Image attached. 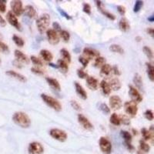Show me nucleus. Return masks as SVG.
I'll return each instance as SVG.
<instances>
[{
  "label": "nucleus",
  "mask_w": 154,
  "mask_h": 154,
  "mask_svg": "<svg viewBox=\"0 0 154 154\" xmlns=\"http://www.w3.org/2000/svg\"><path fill=\"white\" fill-rule=\"evenodd\" d=\"M12 120L16 125L22 128H29L31 124V119L29 116L23 112H15L12 116Z\"/></svg>",
  "instance_id": "nucleus-1"
},
{
  "label": "nucleus",
  "mask_w": 154,
  "mask_h": 154,
  "mask_svg": "<svg viewBox=\"0 0 154 154\" xmlns=\"http://www.w3.org/2000/svg\"><path fill=\"white\" fill-rule=\"evenodd\" d=\"M50 24V16L47 13L42 14L36 20V26L40 34H43L48 30Z\"/></svg>",
  "instance_id": "nucleus-2"
},
{
  "label": "nucleus",
  "mask_w": 154,
  "mask_h": 154,
  "mask_svg": "<svg viewBox=\"0 0 154 154\" xmlns=\"http://www.w3.org/2000/svg\"><path fill=\"white\" fill-rule=\"evenodd\" d=\"M41 98H42V100H43V102L46 105L49 106L52 109H53L54 110L58 111V112L61 111L62 105L57 100H56V99L52 97V96H49V95L44 94V93L41 95Z\"/></svg>",
  "instance_id": "nucleus-3"
},
{
  "label": "nucleus",
  "mask_w": 154,
  "mask_h": 154,
  "mask_svg": "<svg viewBox=\"0 0 154 154\" xmlns=\"http://www.w3.org/2000/svg\"><path fill=\"white\" fill-rule=\"evenodd\" d=\"M49 134L53 139L60 142H64L67 139L66 133L64 130H60V129H52L49 131Z\"/></svg>",
  "instance_id": "nucleus-4"
},
{
  "label": "nucleus",
  "mask_w": 154,
  "mask_h": 154,
  "mask_svg": "<svg viewBox=\"0 0 154 154\" xmlns=\"http://www.w3.org/2000/svg\"><path fill=\"white\" fill-rule=\"evenodd\" d=\"M125 111L128 115H130L131 117L136 116L138 112V107H137V103L133 101H128L126 102L124 104Z\"/></svg>",
  "instance_id": "nucleus-5"
},
{
  "label": "nucleus",
  "mask_w": 154,
  "mask_h": 154,
  "mask_svg": "<svg viewBox=\"0 0 154 154\" xmlns=\"http://www.w3.org/2000/svg\"><path fill=\"white\" fill-rule=\"evenodd\" d=\"M100 147L103 154H110L112 151V144L110 141L105 137H101L100 140Z\"/></svg>",
  "instance_id": "nucleus-6"
},
{
  "label": "nucleus",
  "mask_w": 154,
  "mask_h": 154,
  "mask_svg": "<svg viewBox=\"0 0 154 154\" xmlns=\"http://www.w3.org/2000/svg\"><path fill=\"white\" fill-rule=\"evenodd\" d=\"M11 8H12V13L16 16H19L23 14V2L19 0H14L11 2Z\"/></svg>",
  "instance_id": "nucleus-7"
},
{
  "label": "nucleus",
  "mask_w": 154,
  "mask_h": 154,
  "mask_svg": "<svg viewBox=\"0 0 154 154\" xmlns=\"http://www.w3.org/2000/svg\"><path fill=\"white\" fill-rule=\"evenodd\" d=\"M46 36L48 41L52 45H56L60 42V36L57 32L55 31L53 29H49L46 31Z\"/></svg>",
  "instance_id": "nucleus-8"
},
{
  "label": "nucleus",
  "mask_w": 154,
  "mask_h": 154,
  "mask_svg": "<svg viewBox=\"0 0 154 154\" xmlns=\"http://www.w3.org/2000/svg\"><path fill=\"white\" fill-rule=\"evenodd\" d=\"M29 154H43L44 149L42 146L38 142H33L29 145Z\"/></svg>",
  "instance_id": "nucleus-9"
},
{
  "label": "nucleus",
  "mask_w": 154,
  "mask_h": 154,
  "mask_svg": "<svg viewBox=\"0 0 154 154\" xmlns=\"http://www.w3.org/2000/svg\"><path fill=\"white\" fill-rule=\"evenodd\" d=\"M78 122L79 123V124L84 128L85 130H89V131H93L94 127H93V124H92L90 122H89V119L85 116L84 115L82 114H79L78 115Z\"/></svg>",
  "instance_id": "nucleus-10"
},
{
  "label": "nucleus",
  "mask_w": 154,
  "mask_h": 154,
  "mask_svg": "<svg viewBox=\"0 0 154 154\" xmlns=\"http://www.w3.org/2000/svg\"><path fill=\"white\" fill-rule=\"evenodd\" d=\"M6 19H7V21L9 22V23L11 26H14L15 28L17 30H19V31H22V26L21 25H20V23H19V21H18L17 17H16L11 11L7 12Z\"/></svg>",
  "instance_id": "nucleus-11"
},
{
  "label": "nucleus",
  "mask_w": 154,
  "mask_h": 154,
  "mask_svg": "<svg viewBox=\"0 0 154 154\" xmlns=\"http://www.w3.org/2000/svg\"><path fill=\"white\" fill-rule=\"evenodd\" d=\"M129 89H130V90H129V95L131 97L132 101L135 102L136 103L142 102L143 96L140 95V93H139L138 90L136 88L133 87V86H129Z\"/></svg>",
  "instance_id": "nucleus-12"
},
{
  "label": "nucleus",
  "mask_w": 154,
  "mask_h": 154,
  "mask_svg": "<svg viewBox=\"0 0 154 154\" xmlns=\"http://www.w3.org/2000/svg\"><path fill=\"white\" fill-rule=\"evenodd\" d=\"M122 100L118 96H112L109 98V106L114 110H117L122 107Z\"/></svg>",
  "instance_id": "nucleus-13"
},
{
  "label": "nucleus",
  "mask_w": 154,
  "mask_h": 154,
  "mask_svg": "<svg viewBox=\"0 0 154 154\" xmlns=\"http://www.w3.org/2000/svg\"><path fill=\"white\" fill-rule=\"evenodd\" d=\"M99 56H100V53L95 49L91 48H85L83 49V57L87 59L88 60H92L93 58H97Z\"/></svg>",
  "instance_id": "nucleus-14"
},
{
  "label": "nucleus",
  "mask_w": 154,
  "mask_h": 154,
  "mask_svg": "<svg viewBox=\"0 0 154 154\" xmlns=\"http://www.w3.org/2000/svg\"><path fill=\"white\" fill-rule=\"evenodd\" d=\"M153 126H151V127L149 128V130H147L146 128H143L142 130H141V133H142L144 140H150L152 143H153Z\"/></svg>",
  "instance_id": "nucleus-15"
},
{
  "label": "nucleus",
  "mask_w": 154,
  "mask_h": 154,
  "mask_svg": "<svg viewBox=\"0 0 154 154\" xmlns=\"http://www.w3.org/2000/svg\"><path fill=\"white\" fill-rule=\"evenodd\" d=\"M15 57L16 59V61L19 62V63H25V64L29 63V59L28 58V56L18 49L15 50Z\"/></svg>",
  "instance_id": "nucleus-16"
},
{
  "label": "nucleus",
  "mask_w": 154,
  "mask_h": 154,
  "mask_svg": "<svg viewBox=\"0 0 154 154\" xmlns=\"http://www.w3.org/2000/svg\"><path fill=\"white\" fill-rule=\"evenodd\" d=\"M86 84H87V86L91 90H96V89H98V80L93 76H88L86 78Z\"/></svg>",
  "instance_id": "nucleus-17"
},
{
  "label": "nucleus",
  "mask_w": 154,
  "mask_h": 154,
  "mask_svg": "<svg viewBox=\"0 0 154 154\" xmlns=\"http://www.w3.org/2000/svg\"><path fill=\"white\" fill-rule=\"evenodd\" d=\"M96 5H97V8H98L99 10L101 12V13L103 15H104L105 16H106L109 19H110V20H115L116 17L113 14L110 13V12H107L106 11L105 9L103 8V3H102L101 1H96Z\"/></svg>",
  "instance_id": "nucleus-18"
},
{
  "label": "nucleus",
  "mask_w": 154,
  "mask_h": 154,
  "mask_svg": "<svg viewBox=\"0 0 154 154\" xmlns=\"http://www.w3.org/2000/svg\"><path fill=\"white\" fill-rule=\"evenodd\" d=\"M23 13H24L25 15H26V16H28L30 19H34V18L36 17V11L34 9L33 6L32 5H26L25 6V8L23 9Z\"/></svg>",
  "instance_id": "nucleus-19"
},
{
  "label": "nucleus",
  "mask_w": 154,
  "mask_h": 154,
  "mask_svg": "<svg viewBox=\"0 0 154 154\" xmlns=\"http://www.w3.org/2000/svg\"><path fill=\"white\" fill-rule=\"evenodd\" d=\"M5 73H6V75H9L10 77H12V78H14V79L19 80V82H26L27 81L26 78L24 75H22V74L20 73H18V72H15V71H12V70H9V71H7Z\"/></svg>",
  "instance_id": "nucleus-20"
},
{
  "label": "nucleus",
  "mask_w": 154,
  "mask_h": 154,
  "mask_svg": "<svg viewBox=\"0 0 154 154\" xmlns=\"http://www.w3.org/2000/svg\"><path fill=\"white\" fill-rule=\"evenodd\" d=\"M46 80L48 82V84L53 88L54 90H56V91H60L61 90V86H60V82H59L57 79L51 78V77H47Z\"/></svg>",
  "instance_id": "nucleus-21"
},
{
  "label": "nucleus",
  "mask_w": 154,
  "mask_h": 154,
  "mask_svg": "<svg viewBox=\"0 0 154 154\" xmlns=\"http://www.w3.org/2000/svg\"><path fill=\"white\" fill-rule=\"evenodd\" d=\"M75 88L76 93L79 95L80 98H82V100H86L87 99V93H86V90L84 89V88L79 84V82H75Z\"/></svg>",
  "instance_id": "nucleus-22"
},
{
  "label": "nucleus",
  "mask_w": 154,
  "mask_h": 154,
  "mask_svg": "<svg viewBox=\"0 0 154 154\" xmlns=\"http://www.w3.org/2000/svg\"><path fill=\"white\" fill-rule=\"evenodd\" d=\"M119 27L121 31L125 32L129 31L130 29V25L129 21L127 20V19H126V18H122L119 20Z\"/></svg>",
  "instance_id": "nucleus-23"
},
{
  "label": "nucleus",
  "mask_w": 154,
  "mask_h": 154,
  "mask_svg": "<svg viewBox=\"0 0 154 154\" xmlns=\"http://www.w3.org/2000/svg\"><path fill=\"white\" fill-rule=\"evenodd\" d=\"M108 82V84L110 86L111 89H113L115 91L119 90L121 88V82L119 79H117V78H112V79H110L109 82Z\"/></svg>",
  "instance_id": "nucleus-24"
},
{
  "label": "nucleus",
  "mask_w": 154,
  "mask_h": 154,
  "mask_svg": "<svg viewBox=\"0 0 154 154\" xmlns=\"http://www.w3.org/2000/svg\"><path fill=\"white\" fill-rule=\"evenodd\" d=\"M111 72H112V66L110 65H109L107 63L104 64L103 66L101 67V70H100V75L101 76H109L110 75Z\"/></svg>",
  "instance_id": "nucleus-25"
},
{
  "label": "nucleus",
  "mask_w": 154,
  "mask_h": 154,
  "mask_svg": "<svg viewBox=\"0 0 154 154\" xmlns=\"http://www.w3.org/2000/svg\"><path fill=\"white\" fill-rule=\"evenodd\" d=\"M100 87L102 89V91L105 96H109L111 93V88L109 85L108 84L106 80H103L100 83Z\"/></svg>",
  "instance_id": "nucleus-26"
},
{
  "label": "nucleus",
  "mask_w": 154,
  "mask_h": 154,
  "mask_svg": "<svg viewBox=\"0 0 154 154\" xmlns=\"http://www.w3.org/2000/svg\"><path fill=\"white\" fill-rule=\"evenodd\" d=\"M40 56L46 62L52 61L53 59V54L49 51L46 50V49H42V50L40 51Z\"/></svg>",
  "instance_id": "nucleus-27"
},
{
  "label": "nucleus",
  "mask_w": 154,
  "mask_h": 154,
  "mask_svg": "<svg viewBox=\"0 0 154 154\" xmlns=\"http://www.w3.org/2000/svg\"><path fill=\"white\" fill-rule=\"evenodd\" d=\"M146 71H147V75L149 77V80L151 82H153L154 81V67L151 64V63H146Z\"/></svg>",
  "instance_id": "nucleus-28"
},
{
  "label": "nucleus",
  "mask_w": 154,
  "mask_h": 154,
  "mask_svg": "<svg viewBox=\"0 0 154 154\" xmlns=\"http://www.w3.org/2000/svg\"><path fill=\"white\" fill-rule=\"evenodd\" d=\"M58 68L61 70V72L63 73H66L69 70V66L65 61H63V60H58V64H57Z\"/></svg>",
  "instance_id": "nucleus-29"
},
{
  "label": "nucleus",
  "mask_w": 154,
  "mask_h": 154,
  "mask_svg": "<svg viewBox=\"0 0 154 154\" xmlns=\"http://www.w3.org/2000/svg\"><path fill=\"white\" fill-rule=\"evenodd\" d=\"M133 82H134V84L136 85V86H137L139 89H141V90H142L143 79H142V77H141V75H140V74L137 73L134 75V78H133Z\"/></svg>",
  "instance_id": "nucleus-30"
},
{
  "label": "nucleus",
  "mask_w": 154,
  "mask_h": 154,
  "mask_svg": "<svg viewBox=\"0 0 154 154\" xmlns=\"http://www.w3.org/2000/svg\"><path fill=\"white\" fill-rule=\"evenodd\" d=\"M60 53L63 59V61H65L67 64L71 63V55L69 53L68 50H66V49H63L60 50Z\"/></svg>",
  "instance_id": "nucleus-31"
},
{
  "label": "nucleus",
  "mask_w": 154,
  "mask_h": 154,
  "mask_svg": "<svg viewBox=\"0 0 154 154\" xmlns=\"http://www.w3.org/2000/svg\"><path fill=\"white\" fill-rule=\"evenodd\" d=\"M121 136L124 139L125 143H131L132 136L129 132L126 131V130H122L121 131Z\"/></svg>",
  "instance_id": "nucleus-32"
},
{
  "label": "nucleus",
  "mask_w": 154,
  "mask_h": 154,
  "mask_svg": "<svg viewBox=\"0 0 154 154\" xmlns=\"http://www.w3.org/2000/svg\"><path fill=\"white\" fill-rule=\"evenodd\" d=\"M109 50L112 51V53H119V54H123L124 53V49L121 47L119 45H116V44H112L109 47Z\"/></svg>",
  "instance_id": "nucleus-33"
},
{
  "label": "nucleus",
  "mask_w": 154,
  "mask_h": 154,
  "mask_svg": "<svg viewBox=\"0 0 154 154\" xmlns=\"http://www.w3.org/2000/svg\"><path fill=\"white\" fill-rule=\"evenodd\" d=\"M110 123L114 126H119L121 124L119 116L116 113L112 114L110 116Z\"/></svg>",
  "instance_id": "nucleus-34"
},
{
  "label": "nucleus",
  "mask_w": 154,
  "mask_h": 154,
  "mask_svg": "<svg viewBox=\"0 0 154 154\" xmlns=\"http://www.w3.org/2000/svg\"><path fill=\"white\" fill-rule=\"evenodd\" d=\"M12 40H13V42H15V44H16V46H18L19 47H23V46H24L25 42L21 37L18 36V35H14L12 36Z\"/></svg>",
  "instance_id": "nucleus-35"
},
{
  "label": "nucleus",
  "mask_w": 154,
  "mask_h": 154,
  "mask_svg": "<svg viewBox=\"0 0 154 154\" xmlns=\"http://www.w3.org/2000/svg\"><path fill=\"white\" fill-rule=\"evenodd\" d=\"M59 33H60L59 36L61 37L64 42H69V38H70V34L66 30L62 29L61 31L59 32Z\"/></svg>",
  "instance_id": "nucleus-36"
},
{
  "label": "nucleus",
  "mask_w": 154,
  "mask_h": 154,
  "mask_svg": "<svg viewBox=\"0 0 154 154\" xmlns=\"http://www.w3.org/2000/svg\"><path fill=\"white\" fill-rule=\"evenodd\" d=\"M104 64H106L105 58L102 57V56H99V57L96 58V60H95V63H94L95 66L99 68V67L103 66Z\"/></svg>",
  "instance_id": "nucleus-37"
},
{
  "label": "nucleus",
  "mask_w": 154,
  "mask_h": 154,
  "mask_svg": "<svg viewBox=\"0 0 154 154\" xmlns=\"http://www.w3.org/2000/svg\"><path fill=\"white\" fill-rule=\"evenodd\" d=\"M140 151H143V152H147L149 151L150 147L148 145V143L145 142V140H140Z\"/></svg>",
  "instance_id": "nucleus-38"
},
{
  "label": "nucleus",
  "mask_w": 154,
  "mask_h": 154,
  "mask_svg": "<svg viewBox=\"0 0 154 154\" xmlns=\"http://www.w3.org/2000/svg\"><path fill=\"white\" fill-rule=\"evenodd\" d=\"M30 60H31L32 63H33L34 65L37 66V67H41L43 66V63H42V60H41L40 59L37 58L36 56H32L31 57H30Z\"/></svg>",
  "instance_id": "nucleus-39"
},
{
  "label": "nucleus",
  "mask_w": 154,
  "mask_h": 154,
  "mask_svg": "<svg viewBox=\"0 0 154 154\" xmlns=\"http://www.w3.org/2000/svg\"><path fill=\"white\" fill-rule=\"evenodd\" d=\"M143 50V53H145L146 56L148 57V59L152 60V58H153V54H152V51L151 50L150 48L148 47V46H144Z\"/></svg>",
  "instance_id": "nucleus-40"
},
{
  "label": "nucleus",
  "mask_w": 154,
  "mask_h": 154,
  "mask_svg": "<svg viewBox=\"0 0 154 154\" xmlns=\"http://www.w3.org/2000/svg\"><path fill=\"white\" fill-rule=\"evenodd\" d=\"M143 5V1H140V0H137V1H136L134 7H133V12H140V9H142Z\"/></svg>",
  "instance_id": "nucleus-41"
},
{
  "label": "nucleus",
  "mask_w": 154,
  "mask_h": 154,
  "mask_svg": "<svg viewBox=\"0 0 154 154\" xmlns=\"http://www.w3.org/2000/svg\"><path fill=\"white\" fill-rule=\"evenodd\" d=\"M99 109H100V110L103 112L104 114H106V115H107V114H109V112H110V109L109 108V106L106 103L100 104V108Z\"/></svg>",
  "instance_id": "nucleus-42"
},
{
  "label": "nucleus",
  "mask_w": 154,
  "mask_h": 154,
  "mask_svg": "<svg viewBox=\"0 0 154 154\" xmlns=\"http://www.w3.org/2000/svg\"><path fill=\"white\" fill-rule=\"evenodd\" d=\"M77 75L81 79H86L88 77V74L86 72H84L82 69H77Z\"/></svg>",
  "instance_id": "nucleus-43"
},
{
  "label": "nucleus",
  "mask_w": 154,
  "mask_h": 154,
  "mask_svg": "<svg viewBox=\"0 0 154 154\" xmlns=\"http://www.w3.org/2000/svg\"><path fill=\"white\" fill-rule=\"evenodd\" d=\"M144 116H145L146 119H148V120L152 121L153 119V113H152V110H149V109L146 110L144 112Z\"/></svg>",
  "instance_id": "nucleus-44"
},
{
  "label": "nucleus",
  "mask_w": 154,
  "mask_h": 154,
  "mask_svg": "<svg viewBox=\"0 0 154 154\" xmlns=\"http://www.w3.org/2000/svg\"><path fill=\"white\" fill-rule=\"evenodd\" d=\"M79 62L82 64L83 68H86L88 66V64H89V60H88L87 59H86V58L83 57V56H80V57L79 58Z\"/></svg>",
  "instance_id": "nucleus-45"
},
{
  "label": "nucleus",
  "mask_w": 154,
  "mask_h": 154,
  "mask_svg": "<svg viewBox=\"0 0 154 154\" xmlns=\"http://www.w3.org/2000/svg\"><path fill=\"white\" fill-rule=\"evenodd\" d=\"M82 9H83V12H84L85 13H86V14L88 15L91 14V6H90V5H89L88 3L83 4Z\"/></svg>",
  "instance_id": "nucleus-46"
},
{
  "label": "nucleus",
  "mask_w": 154,
  "mask_h": 154,
  "mask_svg": "<svg viewBox=\"0 0 154 154\" xmlns=\"http://www.w3.org/2000/svg\"><path fill=\"white\" fill-rule=\"evenodd\" d=\"M0 52H2V53H8L9 52L8 46L2 42H0Z\"/></svg>",
  "instance_id": "nucleus-47"
},
{
  "label": "nucleus",
  "mask_w": 154,
  "mask_h": 154,
  "mask_svg": "<svg viewBox=\"0 0 154 154\" xmlns=\"http://www.w3.org/2000/svg\"><path fill=\"white\" fill-rule=\"evenodd\" d=\"M31 71L33 72V73L36 74V75H43L44 74L43 71H42L41 69L38 68V67H32V68L31 69Z\"/></svg>",
  "instance_id": "nucleus-48"
},
{
  "label": "nucleus",
  "mask_w": 154,
  "mask_h": 154,
  "mask_svg": "<svg viewBox=\"0 0 154 154\" xmlns=\"http://www.w3.org/2000/svg\"><path fill=\"white\" fill-rule=\"evenodd\" d=\"M70 104H71L72 108H73L74 109H75V110L79 111L81 109V106L79 105L76 101H75V100H72V101L70 102Z\"/></svg>",
  "instance_id": "nucleus-49"
},
{
  "label": "nucleus",
  "mask_w": 154,
  "mask_h": 154,
  "mask_svg": "<svg viewBox=\"0 0 154 154\" xmlns=\"http://www.w3.org/2000/svg\"><path fill=\"white\" fill-rule=\"evenodd\" d=\"M119 119H120L121 123H123V124L130 125V121L129 120V119H128L126 116H119Z\"/></svg>",
  "instance_id": "nucleus-50"
},
{
  "label": "nucleus",
  "mask_w": 154,
  "mask_h": 154,
  "mask_svg": "<svg viewBox=\"0 0 154 154\" xmlns=\"http://www.w3.org/2000/svg\"><path fill=\"white\" fill-rule=\"evenodd\" d=\"M6 9V1L0 0V12H5Z\"/></svg>",
  "instance_id": "nucleus-51"
},
{
  "label": "nucleus",
  "mask_w": 154,
  "mask_h": 154,
  "mask_svg": "<svg viewBox=\"0 0 154 154\" xmlns=\"http://www.w3.org/2000/svg\"><path fill=\"white\" fill-rule=\"evenodd\" d=\"M117 10L121 16H124L125 13H126V8L123 6V5H118Z\"/></svg>",
  "instance_id": "nucleus-52"
},
{
  "label": "nucleus",
  "mask_w": 154,
  "mask_h": 154,
  "mask_svg": "<svg viewBox=\"0 0 154 154\" xmlns=\"http://www.w3.org/2000/svg\"><path fill=\"white\" fill-rule=\"evenodd\" d=\"M53 28H54V29H54L56 32H60L62 30L61 26H60V25L59 24V23H56V22L53 23Z\"/></svg>",
  "instance_id": "nucleus-53"
},
{
  "label": "nucleus",
  "mask_w": 154,
  "mask_h": 154,
  "mask_svg": "<svg viewBox=\"0 0 154 154\" xmlns=\"http://www.w3.org/2000/svg\"><path fill=\"white\" fill-rule=\"evenodd\" d=\"M112 71L113 72L114 75H119L121 74V72H120V71H119V68H118L116 66L112 67Z\"/></svg>",
  "instance_id": "nucleus-54"
},
{
  "label": "nucleus",
  "mask_w": 154,
  "mask_h": 154,
  "mask_svg": "<svg viewBox=\"0 0 154 154\" xmlns=\"http://www.w3.org/2000/svg\"><path fill=\"white\" fill-rule=\"evenodd\" d=\"M5 25H6V22H5V19L2 18V16L0 15V26L2 27L5 26Z\"/></svg>",
  "instance_id": "nucleus-55"
},
{
  "label": "nucleus",
  "mask_w": 154,
  "mask_h": 154,
  "mask_svg": "<svg viewBox=\"0 0 154 154\" xmlns=\"http://www.w3.org/2000/svg\"><path fill=\"white\" fill-rule=\"evenodd\" d=\"M146 32H147V33L149 34L150 36H152V37L154 36V30L152 28H148L147 29Z\"/></svg>",
  "instance_id": "nucleus-56"
},
{
  "label": "nucleus",
  "mask_w": 154,
  "mask_h": 154,
  "mask_svg": "<svg viewBox=\"0 0 154 154\" xmlns=\"http://www.w3.org/2000/svg\"><path fill=\"white\" fill-rule=\"evenodd\" d=\"M59 11H60V13H61V14L63 15V16H65V17L66 18V19H71V17H70V16H69L68 14H67L66 12H64V11H63V10H62V9H59Z\"/></svg>",
  "instance_id": "nucleus-57"
},
{
  "label": "nucleus",
  "mask_w": 154,
  "mask_h": 154,
  "mask_svg": "<svg viewBox=\"0 0 154 154\" xmlns=\"http://www.w3.org/2000/svg\"><path fill=\"white\" fill-rule=\"evenodd\" d=\"M148 21H149L150 23H152L154 21V16L153 15H151L149 17H148Z\"/></svg>",
  "instance_id": "nucleus-58"
},
{
  "label": "nucleus",
  "mask_w": 154,
  "mask_h": 154,
  "mask_svg": "<svg viewBox=\"0 0 154 154\" xmlns=\"http://www.w3.org/2000/svg\"><path fill=\"white\" fill-rule=\"evenodd\" d=\"M133 130V134H134V135H137V130H135L134 129H133V130Z\"/></svg>",
  "instance_id": "nucleus-59"
},
{
  "label": "nucleus",
  "mask_w": 154,
  "mask_h": 154,
  "mask_svg": "<svg viewBox=\"0 0 154 154\" xmlns=\"http://www.w3.org/2000/svg\"><path fill=\"white\" fill-rule=\"evenodd\" d=\"M136 39H137V42H140V41L141 40V39H142V38H140V37H137V38H136Z\"/></svg>",
  "instance_id": "nucleus-60"
},
{
  "label": "nucleus",
  "mask_w": 154,
  "mask_h": 154,
  "mask_svg": "<svg viewBox=\"0 0 154 154\" xmlns=\"http://www.w3.org/2000/svg\"><path fill=\"white\" fill-rule=\"evenodd\" d=\"M2 38H3V37H2V35L1 34V32H0V40H2Z\"/></svg>",
  "instance_id": "nucleus-61"
},
{
  "label": "nucleus",
  "mask_w": 154,
  "mask_h": 154,
  "mask_svg": "<svg viewBox=\"0 0 154 154\" xmlns=\"http://www.w3.org/2000/svg\"><path fill=\"white\" fill-rule=\"evenodd\" d=\"M137 154H143V152H142V151H138V152H137Z\"/></svg>",
  "instance_id": "nucleus-62"
},
{
  "label": "nucleus",
  "mask_w": 154,
  "mask_h": 154,
  "mask_svg": "<svg viewBox=\"0 0 154 154\" xmlns=\"http://www.w3.org/2000/svg\"><path fill=\"white\" fill-rule=\"evenodd\" d=\"M0 63H1V60H0Z\"/></svg>",
  "instance_id": "nucleus-63"
}]
</instances>
